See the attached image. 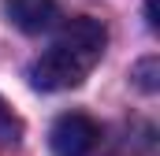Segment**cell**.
<instances>
[{"instance_id":"6da1fadb","label":"cell","mask_w":160,"mask_h":156,"mask_svg":"<svg viewBox=\"0 0 160 156\" xmlns=\"http://www.w3.org/2000/svg\"><path fill=\"white\" fill-rule=\"evenodd\" d=\"M104 45H108L104 22H97L89 15L71 19L56 34V41L30 63V71H26L30 75V85L41 89V93H60V89L82 85L89 78V71L101 63Z\"/></svg>"},{"instance_id":"7a4b0ae2","label":"cell","mask_w":160,"mask_h":156,"mask_svg":"<svg viewBox=\"0 0 160 156\" xmlns=\"http://www.w3.org/2000/svg\"><path fill=\"white\" fill-rule=\"evenodd\" d=\"M101 141V126L86 112H63L48 130V149L52 156H89Z\"/></svg>"},{"instance_id":"3957f363","label":"cell","mask_w":160,"mask_h":156,"mask_svg":"<svg viewBox=\"0 0 160 156\" xmlns=\"http://www.w3.org/2000/svg\"><path fill=\"white\" fill-rule=\"evenodd\" d=\"M8 19L22 34H41L56 19V0H8Z\"/></svg>"},{"instance_id":"277c9868","label":"cell","mask_w":160,"mask_h":156,"mask_svg":"<svg viewBox=\"0 0 160 156\" xmlns=\"http://www.w3.org/2000/svg\"><path fill=\"white\" fill-rule=\"evenodd\" d=\"M19 138H22V123H19V115L8 108V100L0 97V141H4V145H19Z\"/></svg>"},{"instance_id":"5b68a950","label":"cell","mask_w":160,"mask_h":156,"mask_svg":"<svg viewBox=\"0 0 160 156\" xmlns=\"http://www.w3.org/2000/svg\"><path fill=\"white\" fill-rule=\"evenodd\" d=\"M134 78H138V85H142L145 93H153V89H157V60H153V56L142 60V63L134 67Z\"/></svg>"}]
</instances>
